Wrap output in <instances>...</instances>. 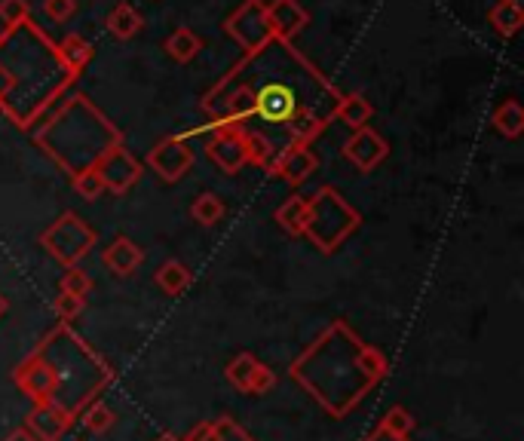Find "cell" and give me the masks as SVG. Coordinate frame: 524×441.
I'll return each instance as SVG.
<instances>
[{"label":"cell","mask_w":524,"mask_h":441,"mask_svg":"<svg viewBox=\"0 0 524 441\" xmlns=\"http://www.w3.org/2000/svg\"><path fill=\"white\" fill-rule=\"evenodd\" d=\"M92 242H95V233L83 221H77L74 215H65L59 224H53L43 233L46 252L59 258L62 264H71V267L92 249Z\"/></svg>","instance_id":"6da1fadb"},{"label":"cell","mask_w":524,"mask_h":441,"mask_svg":"<svg viewBox=\"0 0 524 441\" xmlns=\"http://www.w3.org/2000/svg\"><path fill=\"white\" fill-rule=\"evenodd\" d=\"M16 383L25 396L34 402V405H46V402H56L59 399V380H56V371L53 365L46 362L40 353L28 356L19 371H16Z\"/></svg>","instance_id":"7a4b0ae2"},{"label":"cell","mask_w":524,"mask_h":441,"mask_svg":"<svg viewBox=\"0 0 524 441\" xmlns=\"http://www.w3.org/2000/svg\"><path fill=\"white\" fill-rule=\"evenodd\" d=\"M224 377L230 380V386L246 392V396H264V392L276 386V374L264 362H258L252 353H240L233 362H227Z\"/></svg>","instance_id":"3957f363"},{"label":"cell","mask_w":524,"mask_h":441,"mask_svg":"<svg viewBox=\"0 0 524 441\" xmlns=\"http://www.w3.org/2000/svg\"><path fill=\"white\" fill-rule=\"evenodd\" d=\"M255 114L267 123H285L298 114V95L285 83H267L255 92Z\"/></svg>","instance_id":"277c9868"},{"label":"cell","mask_w":524,"mask_h":441,"mask_svg":"<svg viewBox=\"0 0 524 441\" xmlns=\"http://www.w3.org/2000/svg\"><path fill=\"white\" fill-rule=\"evenodd\" d=\"M74 423V417L68 411H62L59 405L46 402V405H34L28 420H25V429L31 432L34 441H59L68 426Z\"/></svg>","instance_id":"5b68a950"},{"label":"cell","mask_w":524,"mask_h":441,"mask_svg":"<svg viewBox=\"0 0 524 441\" xmlns=\"http://www.w3.org/2000/svg\"><path fill=\"white\" fill-rule=\"evenodd\" d=\"M344 154H347L350 163H356L362 172H368V169H374L380 160L387 157V141L380 138V135H374L371 129H359V132L347 141Z\"/></svg>","instance_id":"8992f818"},{"label":"cell","mask_w":524,"mask_h":441,"mask_svg":"<svg viewBox=\"0 0 524 441\" xmlns=\"http://www.w3.org/2000/svg\"><path fill=\"white\" fill-rule=\"evenodd\" d=\"M190 160H194V154H190V147L178 138L172 141H163L157 151H151V166L166 178V181H175L181 178L187 169H190Z\"/></svg>","instance_id":"52a82bcc"},{"label":"cell","mask_w":524,"mask_h":441,"mask_svg":"<svg viewBox=\"0 0 524 441\" xmlns=\"http://www.w3.org/2000/svg\"><path fill=\"white\" fill-rule=\"evenodd\" d=\"M102 261H105V267H108L111 273H117V276H132V273L141 267V261H145V252H141L132 239L117 236V239L108 245V249H105Z\"/></svg>","instance_id":"ba28073f"},{"label":"cell","mask_w":524,"mask_h":441,"mask_svg":"<svg viewBox=\"0 0 524 441\" xmlns=\"http://www.w3.org/2000/svg\"><path fill=\"white\" fill-rule=\"evenodd\" d=\"M95 172L102 175V184H105V187H111L114 193H123L129 184H135V178H138V163H135L126 151H114V154L105 157L102 169H95Z\"/></svg>","instance_id":"9c48e42d"},{"label":"cell","mask_w":524,"mask_h":441,"mask_svg":"<svg viewBox=\"0 0 524 441\" xmlns=\"http://www.w3.org/2000/svg\"><path fill=\"white\" fill-rule=\"evenodd\" d=\"M209 154H212V160H215L224 172H236V169H240V166L249 160V154H246V138H243V135H233V132L218 135V138L212 141V147H209Z\"/></svg>","instance_id":"30bf717a"},{"label":"cell","mask_w":524,"mask_h":441,"mask_svg":"<svg viewBox=\"0 0 524 441\" xmlns=\"http://www.w3.org/2000/svg\"><path fill=\"white\" fill-rule=\"evenodd\" d=\"M154 282L163 294H169V298H178V294H184L190 288V282H194V273H190L181 261H166L157 273H154Z\"/></svg>","instance_id":"8fae6325"},{"label":"cell","mask_w":524,"mask_h":441,"mask_svg":"<svg viewBox=\"0 0 524 441\" xmlns=\"http://www.w3.org/2000/svg\"><path fill=\"white\" fill-rule=\"evenodd\" d=\"M279 175L285 178V181H292V184H298V181H304L313 169H316V157L307 151V147H292L289 154H282L279 157Z\"/></svg>","instance_id":"7c38bea8"},{"label":"cell","mask_w":524,"mask_h":441,"mask_svg":"<svg viewBox=\"0 0 524 441\" xmlns=\"http://www.w3.org/2000/svg\"><path fill=\"white\" fill-rule=\"evenodd\" d=\"M307 215H310V203H304L301 196H295V200H289L276 212V221L289 230L292 236H301L304 227H307Z\"/></svg>","instance_id":"4fadbf2b"},{"label":"cell","mask_w":524,"mask_h":441,"mask_svg":"<svg viewBox=\"0 0 524 441\" xmlns=\"http://www.w3.org/2000/svg\"><path fill=\"white\" fill-rule=\"evenodd\" d=\"M273 22H276V31L282 37H289V34H295L307 22V16L298 10L295 0H279V4L273 7Z\"/></svg>","instance_id":"5bb4252c"},{"label":"cell","mask_w":524,"mask_h":441,"mask_svg":"<svg viewBox=\"0 0 524 441\" xmlns=\"http://www.w3.org/2000/svg\"><path fill=\"white\" fill-rule=\"evenodd\" d=\"M80 420H83V426L92 432V435H102V432H108L111 426H114V411L105 405V402H92L89 408H83L80 411Z\"/></svg>","instance_id":"9a60e30c"},{"label":"cell","mask_w":524,"mask_h":441,"mask_svg":"<svg viewBox=\"0 0 524 441\" xmlns=\"http://www.w3.org/2000/svg\"><path fill=\"white\" fill-rule=\"evenodd\" d=\"M190 215H194L197 224L212 227V224H218L224 218V203L218 200L215 193H203V196H197V203L190 206Z\"/></svg>","instance_id":"2e32d148"},{"label":"cell","mask_w":524,"mask_h":441,"mask_svg":"<svg viewBox=\"0 0 524 441\" xmlns=\"http://www.w3.org/2000/svg\"><path fill=\"white\" fill-rule=\"evenodd\" d=\"M338 117L347 123V126H353V129H362L365 123H368V117H371V108L362 102L359 95H350V98H344V105H341V111H338Z\"/></svg>","instance_id":"e0dca14e"},{"label":"cell","mask_w":524,"mask_h":441,"mask_svg":"<svg viewBox=\"0 0 524 441\" xmlns=\"http://www.w3.org/2000/svg\"><path fill=\"white\" fill-rule=\"evenodd\" d=\"M494 126H497L503 135L515 138V135L521 132V126H524V114H521V108H518L515 102H506V105L494 114Z\"/></svg>","instance_id":"ac0fdd59"},{"label":"cell","mask_w":524,"mask_h":441,"mask_svg":"<svg viewBox=\"0 0 524 441\" xmlns=\"http://www.w3.org/2000/svg\"><path fill=\"white\" fill-rule=\"evenodd\" d=\"M380 429H384L387 435H393V438H408L411 429H414V417L405 408H390L384 423H380Z\"/></svg>","instance_id":"d6986e66"},{"label":"cell","mask_w":524,"mask_h":441,"mask_svg":"<svg viewBox=\"0 0 524 441\" xmlns=\"http://www.w3.org/2000/svg\"><path fill=\"white\" fill-rule=\"evenodd\" d=\"M197 49H200V40H197L194 34H190V31H178V34H172V40H169V53H172V59H178V62L194 59Z\"/></svg>","instance_id":"ffe728a7"},{"label":"cell","mask_w":524,"mask_h":441,"mask_svg":"<svg viewBox=\"0 0 524 441\" xmlns=\"http://www.w3.org/2000/svg\"><path fill=\"white\" fill-rule=\"evenodd\" d=\"M53 310H56V316L62 319V322H74V319H80L83 316V310H86V298H77V294H59V298L53 301Z\"/></svg>","instance_id":"44dd1931"},{"label":"cell","mask_w":524,"mask_h":441,"mask_svg":"<svg viewBox=\"0 0 524 441\" xmlns=\"http://www.w3.org/2000/svg\"><path fill=\"white\" fill-rule=\"evenodd\" d=\"M138 25H141V19H138V13H135L132 7H120V10H114V16H111V28H114V34H120V37H132V34L138 31Z\"/></svg>","instance_id":"7402d4cb"},{"label":"cell","mask_w":524,"mask_h":441,"mask_svg":"<svg viewBox=\"0 0 524 441\" xmlns=\"http://www.w3.org/2000/svg\"><path fill=\"white\" fill-rule=\"evenodd\" d=\"M89 288H92V279H89L83 270H77V267H71V270L62 276V291H65V294H77V298H86Z\"/></svg>","instance_id":"603a6c76"},{"label":"cell","mask_w":524,"mask_h":441,"mask_svg":"<svg viewBox=\"0 0 524 441\" xmlns=\"http://www.w3.org/2000/svg\"><path fill=\"white\" fill-rule=\"evenodd\" d=\"M74 187H77V190L86 196V200H95V196H102V190H105L102 175L95 172V169H89V172L77 175V178H74Z\"/></svg>","instance_id":"cb8c5ba5"},{"label":"cell","mask_w":524,"mask_h":441,"mask_svg":"<svg viewBox=\"0 0 524 441\" xmlns=\"http://www.w3.org/2000/svg\"><path fill=\"white\" fill-rule=\"evenodd\" d=\"M494 22H497V28H503L506 34H512V31L518 28L521 16H518V7L512 4V0H509V4H503V10L494 13Z\"/></svg>","instance_id":"d4e9b609"},{"label":"cell","mask_w":524,"mask_h":441,"mask_svg":"<svg viewBox=\"0 0 524 441\" xmlns=\"http://www.w3.org/2000/svg\"><path fill=\"white\" fill-rule=\"evenodd\" d=\"M246 154H249V160H255V163H267V157H270L273 151H270V144H267L261 135H249V138H246Z\"/></svg>","instance_id":"484cf974"},{"label":"cell","mask_w":524,"mask_h":441,"mask_svg":"<svg viewBox=\"0 0 524 441\" xmlns=\"http://www.w3.org/2000/svg\"><path fill=\"white\" fill-rule=\"evenodd\" d=\"M230 114L233 117H246V114H255V95L252 92H240L236 98H230Z\"/></svg>","instance_id":"4316f807"},{"label":"cell","mask_w":524,"mask_h":441,"mask_svg":"<svg viewBox=\"0 0 524 441\" xmlns=\"http://www.w3.org/2000/svg\"><path fill=\"white\" fill-rule=\"evenodd\" d=\"M0 13H4V19L16 22L19 16H25V7H22V0H4V4H0Z\"/></svg>","instance_id":"83f0119b"},{"label":"cell","mask_w":524,"mask_h":441,"mask_svg":"<svg viewBox=\"0 0 524 441\" xmlns=\"http://www.w3.org/2000/svg\"><path fill=\"white\" fill-rule=\"evenodd\" d=\"M46 10H50L53 19H65L74 10V4H71V0H50V7H46Z\"/></svg>","instance_id":"f1b7e54d"},{"label":"cell","mask_w":524,"mask_h":441,"mask_svg":"<svg viewBox=\"0 0 524 441\" xmlns=\"http://www.w3.org/2000/svg\"><path fill=\"white\" fill-rule=\"evenodd\" d=\"M154 441H181V438H175L172 432H163V435H160V438H154Z\"/></svg>","instance_id":"f546056e"},{"label":"cell","mask_w":524,"mask_h":441,"mask_svg":"<svg viewBox=\"0 0 524 441\" xmlns=\"http://www.w3.org/2000/svg\"><path fill=\"white\" fill-rule=\"evenodd\" d=\"M4 313H7V298L0 294V316H4Z\"/></svg>","instance_id":"4dcf8cb0"}]
</instances>
